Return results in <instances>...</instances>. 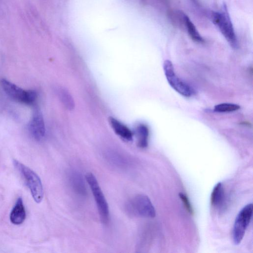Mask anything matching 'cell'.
I'll return each instance as SVG.
<instances>
[{
    "label": "cell",
    "instance_id": "16",
    "mask_svg": "<svg viewBox=\"0 0 253 253\" xmlns=\"http://www.w3.org/2000/svg\"><path fill=\"white\" fill-rule=\"evenodd\" d=\"M224 190L221 182L217 183L214 187L211 196V205L214 207L219 206L223 200Z\"/></svg>",
    "mask_w": 253,
    "mask_h": 253
},
{
    "label": "cell",
    "instance_id": "7",
    "mask_svg": "<svg viewBox=\"0 0 253 253\" xmlns=\"http://www.w3.org/2000/svg\"><path fill=\"white\" fill-rule=\"evenodd\" d=\"M163 69L166 78L171 87L177 92L185 97H190L192 91L191 88L175 74L171 62L166 60L163 63Z\"/></svg>",
    "mask_w": 253,
    "mask_h": 253
},
{
    "label": "cell",
    "instance_id": "4",
    "mask_svg": "<svg viewBox=\"0 0 253 253\" xmlns=\"http://www.w3.org/2000/svg\"><path fill=\"white\" fill-rule=\"evenodd\" d=\"M85 179L93 195L101 221L105 224L110 220L108 204L95 176L90 172L86 173Z\"/></svg>",
    "mask_w": 253,
    "mask_h": 253
},
{
    "label": "cell",
    "instance_id": "13",
    "mask_svg": "<svg viewBox=\"0 0 253 253\" xmlns=\"http://www.w3.org/2000/svg\"><path fill=\"white\" fill-rule=\"evenodd\" d=\"M135 134L137 139L138 147L144 148L148 146L149 135V128L143 124H138L135 128Z\"/></svg>",
    "mask_w": 253,
    "mask_h": 253
},
{
    "label": "cell",
    "instance_id": "1",
    "mask_svg": "<svg viewBox=\"0 0 253 253\" xmlns=\"http://www.w3.org/2000/svg\"><path fill=\"white\" fill-rule=\"evenodd\" d=\"M211 18L230 45L237 47V38L226 3L223 4L222 12L212 11Z\"/></svg>",
    "mask_w": 253,
    "mask_h": 253
},
{
    "label": "cell",
    "instance_id": "15",
    "mask_svg": "<svg viewBox=\"0 0 253 253\" xmlns=\"http://www.w3.org/2000/svg\"><path fill=\"white\" fill-rule=\"evenodd\" d=\"M183 20L190 38L196 42L199 43L204 42H205L204 39L199 34L195 25L191 21L188 16L184 14Z\"/></svg>",
    "mask_w": 253,
    "mask_h": 253
},
{
    "label": "cell",
    "instance_id": "12",
    "mask_svg": "<svg viewBox=\"0 0 253 253\" xmlns=\"http://www.w3.org/2000/svg\"><path fill=\"white\" fill-rule=\"evenodd\" d=\"M109 121L113 130L117 135L127 141L132 140L133 132L126 125L113 117L110 118Z\"/></svg>",
    "mask_w": 253,
    "mask_h": 253
},
{
    "label": "cell",
    "instance_id": "11",
    "mask_svg": "<svg viewBox=\"0 0 253 253\" xmlns=\"http://www.w3.org/2000/svg\"><path fill=\"white\" fill-rule=\"evenodd\" d=\"M26 218V211L22 199L19 197L16 201L10 214V220L15 225L22 224Z\"/></svg>",
    "mask_w": 253,
    "mask_h": 253
},
{
    "label": "cell",
    "instance_id": "9",
    "mask_svg": "<svg viewBox=\"0 0 253 253\" xmlns=\"http://www.w3.org/2000/svg\"><path fill=\"white\" fill-rule=\"evenodd\" d=\"M69 184L77 195L84 197L87 194V189L83 176L79 172L72 170L68 174Z\"/></svg>",
    "mask_w": 253,
    "mask_h": 253
},
{
    "label": "cell",
    "instance_id": "14",
    "mask_svg": "<svg viewBox=\"0 0 253 253\" xmlns=\"http://www.w3.org/2000/svg\"><path fill=\"white\" fill-rule=\"evenodd\" d=\"M57 95L64 107L68 110H72L75 108L74 100L66 88L59 87L56 88Z\"/></svg>",
    "mask_w": 253,
    "mask_h": 253
},
{
    "label": "cell",
    "instance_id": "3",
    "mask_svg": "<svg viewBox=\"0 0 253 253\" xmlns=\"http://www.w3.org/2000/svg\"><path fill=\"white\" fill-rule=\"evenodd\" d=\"M126 211L129 215L153 218L156 211L148 197L139 194L130 199L126 204Z\"/></svg>",
    "mask_w": 253,
    "mask_h": 253
},
{
    "label": "cell",
    "instance_id": "8",
    "mask_svg": "<svg viewBox=\"0 0 253 253\" xmlns=\"http://www.w3.org/2000/svg\"><path fill=\"white\" fill-rule=\"evenodd\" d=\"M29 130L32 137L37 140H42L45 134V126L42 113L36 109L29 124Z\"/></svg>",
    "mask_w": 253,
    "mask_h": 253
},
{
    "label": "cell",
    "instance_id": "6",
    "mask_svg": "<svg viewBox=\"0 0 253 253\" xmlns=\"http://www.w3.org/2000/svg\"><path fill=\"white\" fill-rule=\"evenodd\" d=\"M252 213V204L246 205L238 213L235 220L232 231V238L235 245H239L243 240L251 220Z\"/></svg>",
    "mask_w": 253,
    "mask_h": 253
},
{
    "label": "cell",
    "instance_id": "2",
    "mask_svg": "<svg viewBox=\"0 0 253 253\" xmlns=\"http://www.w3.org/2000/svg\"><path fill=\"white\" fill-rule=\"evenodd\" d=\"M13 163L24 178L34 201L36 203H40L43 198V191L39 176L33 170L17 160H13Z\"/></svg>",
    "mask_w": 253,
    "mask_h": 253
},
{
    "label": "cell",
    "instance_id": "17",
    "mask_svg": "<svg viewBox=\"0 0 253 253\" xmlns=\"http://www.w3.org/2000/svg\"><path fill=\"white\" fill-rule=\"evenodd\" d=\"M240 108L238 104L231 103H222L216 105L214 111L219 113L231 112L236 111Z\"/></svg>",
    "mask_w": 253,
    "mask_h": 253
},
{
    "label": "cell",
    "instance_id": "18",
    "mask_svg": "<svg viewBox=\"0 0 253 253\" xmlns=\"http://www.w3.org/2000/svg\"><path fill=\"white\" fill-rule=\"evenodd\" d=\"M179 196L182 202L185 209L189 213L193 214L194 213L193 209L187 196L183 193H179Z\"/></svg>",
    "mask_w": 253,
    "mask_h": 253
},
{
    "label": "cell",
    "instance_id": "10",
    "mask_svg": "<svg viewBox=\"0 0 253 253\" xmlns=\"http://www.w3.org/2000/svg\"><path fill=\"white\" fill-rule=\"evenodd\" d=\"M105 157L110 164L118 168L125 169L130 165V161L127 157L113 150L106 151Z\"/></svg>",
    "mask_w": 253,
    "mask_h": 253
},
{
    "label": "cell",
    "instance_id": "5",
    "mask_svg": "<svg viewBox=\"0 0 253 253\" xmlns=\"http://www.w3.org/2000/svg\"><path fill=\"white\" fill-rule=\"evenodd\" d=\"M1 86L5 93L13 100L25 104H32L37 94L33 90H24L4 79L0 80Z\"/></svg>",
    "mask_w": 253,
    "mask_h": 253
}]
</instances>
